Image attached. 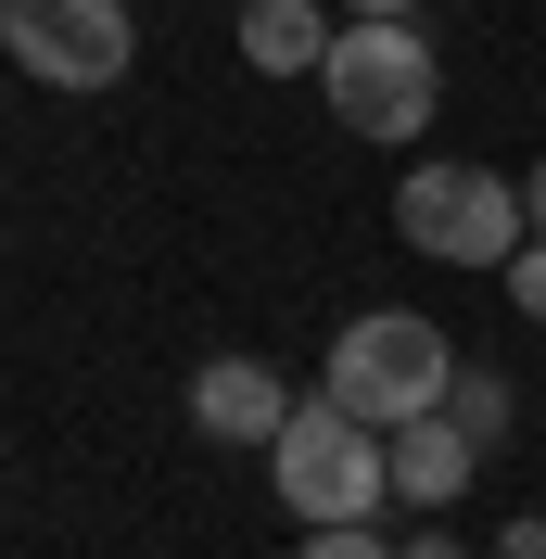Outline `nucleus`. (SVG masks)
<instances>
[{
    "mask_svg": "<svg viewBox=\"0 0 546 559\" xmlns=\"http://www.w3.org/2000/svg\"><path fill=\"white\" fill-rule=\"evenodd\" d=\"M343 13H419V0H343Z\"/></svg>",
    "mask_w": 546,
    "mask_h": 559,
    "instance_id": "2eb2a0df",
    "label": "nucleus"
},
{
    "mask_svg": "<svg viewBox=\"0 0 546 559\" xmlns=\"http://www.w3.org/2000/svg\"><path fill=\"white\" fill-rule=\"evenodd\" d=\"M280 419H293V394H280L268 356H216V369H191V432H216V445H280Z\"/></svg>",
    "mask_w": 546,
    "mask_h": 559,
    "instance_id": "423d86ee",
    "label": "nucleus"
},
{
    "mask_svg": "<svg viewBox=\"0 0 546 559\" xmlns=\"http://www.w3.org/2000/svg\"><path fill=\"white\" fill-rule=\"evenodd\" d=\"M140 0H0V64H26L38 90H115L140 51Z\"/></svg>",
    "mask_w": 546,
    "mask_h": 559,
    "instance_id": "39448f33",
    "label": "nucleus"
},
{
    "mask_svg": "<svg viewBox=\"0 0 546 559\" xmlns=\"http://www.w3.org/2000/svg\"><path fill=\"white\" fill-rule=\"evenodd\" d=\"M394 229H407L432 267H509L534 242V204H521V178L496 166H407L394 178Z\"/></svg>",
    "mask_w": 546,
    "mask_h": 559,
    "instance_id": "20e7f679",
    "label": "nucleus"
},
{
    "mask_svg": "<svg viewBox=\"0 0 546 559\" xmlns=\"http://www.w3.org/2000/svg\"><path fill=\"white\" fill-rule=\"evenodd\" d=\"M306 559H407V547H381L369 522H306Z\"/></svg>",
    "mask_w": 546,
    "mask_h": 559,
    "instance_id": "9b49d317",
    "label": "nucleus"
},
{
    "mask_svg": "<svg viewBox=\"0 0 546 559\" xmlns=\"http://www.w3.org/2000/svg\"><path fill=\"white\" fill-rule=\"evenodd\" d=\"M496 559H546V522H509V534H496Z\"/></svg>",
    "mask_w": 546,
    "mask_h": 559,
    "instance_id": "f8f14e48",
    "label": "nucleus"
},
{
    "mask_svg": "<svg viewBox=\"0 0 546 559\" xmlns=\"http://www.w3.org/2000/svg\"><path fill=\"white\" fill-rule=\"evenodd\" d=\"M331 13H318V0H241V64L254 76H318L331 64Z\"/></svg>",
    "mask_w": 546,
    "mask_h": 559,
    "instance_id": "6e6552de",
    "label": "nucleus"
},
{
    "mask_svg": "<svg viewBox=\"0 0 546 559\" xmlns=\"http://www.w3.org/2000/svg\"><path fill=\"white\" fill-rule=\"evenodd\" d=\"M268 471H280V509H293V522H381V496H394V432L356 419L343 394H318V407L280 419Z\"/></svg>",
    "mask_w": 546,
    "mask_h": 559,
    "instance_id": "f03ea898",
    "label": "nucleus"
},
{
    "mask_svg": "<svg viewBox=\"0 0 546 559\" xmlns=\"http://www.w3.org/2000/svg\"><path fill=\"white\" fill-rule=\"evenodd\" d=\"M521 204H534V229H546V166H534V178H521Z\"/></svg>",
    "mask_w": 546,
    "mask_h": 559,
    "instance_id": "4468645a",
    "label": "nucleus"
},
{
    "mask_svg": "<svg viewBox=\"0 0 546 559\" xmlns=\"http://www.w3.org/2000/svg\"><path fill=\"white\" fill-rule=\"evenodd\" d=\"M407 559H471V547H458V534H407Z\"/></svg>",
    "mask_w": 546,
    "mask_h": 559,
    "instance_id": "ddd939ff",
    "label": "nucleus"
},
{
    "mask_svg": "<svg viewBox=\"0 0 546 559\" xmlns=\"http://www.w3.org/2000/svg\"><path fill=\"white\" fill-rule=\"evenodd\" d=\"M496 280H509V306H521V318H534V331H546V229H534V242H521V254H509V267H496Z\"/></svg>",
    "mask_w": 546,
    "mask_h": 559,
    "instance_id": "9d476101",
    "label": "nucleus"
},
{
    "mask_svg": "<svg viewBox=\"0 0 546 559\" xmlns=\"http://www.w3.org/2000/svg\"><path fill=\"white\" fill-rule=\"evenodd\" d=\"M471 484H483V432H458V407L394 419V496L407 509H458Z\"/></svg>",
    "mask_w": 546,
    "mask_h": 559,
    "instance_id": "0eeeda50",
    "label": "nucleus"
},
{
    "mask_svg": "<svg viewBox=\"0 0 546 559\" xmlns=\"http://www.w3.org/2000/svg\"><path fill=\"white\" fill-rule=\"evenodd\" d=\"M444 407H458V432H483V457L509 445V419H521V394L496 382V369H458V394H444Z\"/></svg>",
    "mask_w": 546,
    "mask_h": 559,
    "instance_id": "1a4fd4ad",
    "label": "nucleus"
},
{
    "mask_svg": "<svg viewBox=\"0 0 546 559\" xmlns=\"http://www.w3.org/2000/svg\"><path fill=\"white\" fill-rule=\"evenodd\" d=\"M318 90H331V128L343 140H419L444 115V51L407 26V13H356V26L331 38Z\"/></svg>",
    "mask_w": 546,
    "mask_h": 559,
    "instance_id": "f257e3e1",
    "label": "nucleus"
},
{
    "mask_svg": "<svg viewBox=\"0 0 546 559\" xmlns=\"http://www.w3.org/2000/svg\"><path fill=\"white\" fill-rule=\"evenodd\" d=\"M331 394H343L356 419L394 432V419H419V407L458 394V344H444L419 306H369V318H343V331H331Z\"/></svg>",
    "mask_w": 546,
    "mask_h": 559,
    "instance_id": "7ed1b4c3",
    "label": "nucleus"
}]
</instances>
